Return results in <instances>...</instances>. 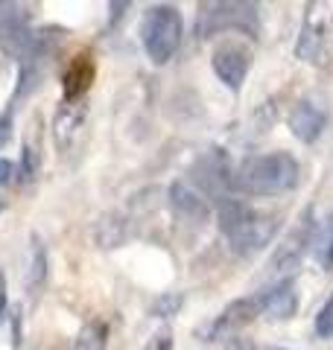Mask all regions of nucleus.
<instances>
[{
	"label": "nucleus",
	"mask_w": 333,
	"mask_h": 350,
	"mask_svg": "<svg viewBox=\"0 0 333 350\" xmlns=\"http://www.w3.org/2000/svg\"><path fill=\"white\" fill-rule=\"evenodd\" d=\"M184 21L179 6L155 3L140 18V44L152 64H166L182 47Z\"/></svg>",
	"instance_id": "3"
},
{
	"label": "nucleus",
	"mask_w": 333,
	"mask_h": 350,
	"mask_svg": "<svg viewBox=\"0 0 333 350\" xmlns=\"http://www.w3.org/2000/svg\"><path fill=\"white\" fill-rule=\"evenodd\" d=\"M12 172H15V167H12V161L0 158V184H9V181H12Z\"/></svg>",
	"instance_id": "23"
},
{
	"label": "nucleus",
	"mask_w": 333,
	"mask_h": 350,
	"mask_svg": "<svg viewBox=\"0 0 333 350\" xmlns=\"http://www.w3.org/2000/svg\"><path fill=\"white\" fill-rule=\"evenodd\" d=\"M0 213H3V199H0Z\"/></svg>",
	"instance_id": "26"
},
{
	"label": "nucleus",
	"mask_w": 333,
	"mask_h": 350,
	"mask_svg": "<svg viewBox=\"0 0 333 350\" xmlns=\"http://www.w3.org/2000/svg\"><path fill=\"white\" fill-rule=\"evenodd\" d=\"M6 310V283H3V275H0V312Z\"/></svg>",
	"instance_id": "24"
},
{
	"label": "nucleus",
	"mask_w": 333,
	"mask_h": 350,
	"mask_svg": "<svg viewBox=\"0 0 333 350\" xmlns=\"http://www.w3.org/2000/svg\"><path fill=\"white\" fill-rule=\"evenodd\" d=\"M38 175V149H32V144H24V161H21V178L32 181Z\"/></svg>",
	"instance_id": "20"
},
{
	"label": "nucleus",
	"mask_w": 333,
	"mask_h": 350,
	"mask_svg": "<svg viewBox=\"0 0 333 350\" xmlns=\"http://www.w3.org/2000/svg\"><path fill=\"white\" fill-rule=\"evenodd\" d=\"M170 204H173V211L179 216L190 219V222H196V225H202V222L210 219L208 196L199 190L193 181H175L170 187Z\"/></svg>",
	"instance_id": "10"
},
{
	"label": "nucleus",
	"mask_w": 333,
	"mask_h": 350,
	"mask_svg": "<svg viewBox=\"0 0 333 350\" xmlns=\"http://www.w3.org/2000/svg\"><path fill=\"white\" fill-rule=\"evenodd\" d=\"M328 9L325 3H310L307 15H304V27L298 36V59L307 64H325L328 62Z\"/></svg>",
	"instance_id": "7"
},
{
	"label": "nucleus",
	"mask_w": 333,
	"mask_h": 350,
	"mask_svg": "<svg viewBox=\"0 0 333 350\" xmlns=\"http://www.w3.org/2000/svg\"><path fill=\"white\" fill-rule=\"evenodd\" d=\"M85 117H88V105L85 100L79 103H59V108H56L53 114V144L59 152H68L76 137H79V131L85 126Z\"/></svg>",
	"instance_id": "9"
},
{
	"label": "nucleus",
	"mask_w": 333,
	"mask_h": 350,
	"mask_svg": "<svg viewBox=\"0 0 333 350\" xmlns=\"http://www.w3.org/2000/svg\"><path fill=\"white\" fill-rule=\"evenodd\" d=\"M47 283V248H44L41 237L32 234L29 237V257H27V271H24V286H27V295H36L44 289Z\"/></svg>",
	"instance_id": "14"
},
{
	"label": "nucleus",
	"mask_w": 333,
	"mask_h": 350,
	"mask_svg": "<svg viewBox=\"0 0 333 350\" xmlns=\"http://www.w3.org/2000/svg\"><path fill=\"white\" fill-rule=\"evenodd\" d=\"M298 178L301 167L290 152H266V155H249L231 170V193L246 196H281L290 193Z\"/></svg>",
	"instance_id": "2"
},
{
	"label": "nucleus",
	"mask_w": 333,
	"mask_h": 350,
	"mask_svg": "<svg viewBox=\"0 0 333 350\" xmlns=\"http://www.w3.org/2000/svg\"><path fill=\"white\" fill-rule=\"evenodd\" d=\"M310 251L321 269H333V213H328L321 222H313V234H310Z\"/></svg>",
	"instance_id": "15"
},
{
	"label": "nucleus",
	"mask_w": 333,
	"mask_h": 350,
	"mask_svg": "<svg viewBox=\"0 0 333 350\" xmlns=\"http://www.w3.org/2000/svg\"><path fill=\"white\" fill-rule=\"evenodd\" d=\"M106 347H108V324L99 319H91L79 330V336L73 338L71 350H106Z\"/></svg>",
	"instance_id": "16"
},
{
	"label": "nucleus",
	"mask_w": 333,
	"mask_h": 350,
	"mask_svg": "<svg viewBox=\"0 0 333 350\" xmlns=\"http://www.w3.org/2000/svg\"><path fill=\"white\" fill-rule=\"evenodd\" d=\"M310 234H313V222H310V213H304L301 225H298V231L286 239V243L275 251L272 257V271H290V269H298V262H301V254L310 248Z\"/></svg>",
	"instance_id": "12"
},
{
	"label": "nucleus",
	"mask_w": 333,
	"mask_h": 350,
	"mask_svg": "<svg viewBox=\"0 0 333 350\" xmlns=\"http://www.w3.org/2000/svg\"><path fill=\"white\" fill-rule=\"evenodd\" d=\"M12 120H15V114L12 111H3L0 114V146L9 140V135H12Z\"/></svg>",
	"instance_id": "22"
},
{
	"label": "nucleus",
	"mask_w": 333,
	"mask_h": 350,
	"mask_svg": "<svg viewBox=\"0 0 333 350\" xmlns=\"http://www.w3.org/2000/svg\"><path fill=\"white\" fill-rule=\"evenodd\" d=\"M266 350H286V347H266Z\"/></svg>",
	"instance_id": "25"
},
{
	"label": "nucleus",
	"mask_w": 333,
	"mask_h": 350,
	"mask_svg": "<svg viewBox=\"0 0 333 350\" xmlns=\"http://www.w3.org/2000/svg\"><path fill=\"white\" fill-rule=\"evenodd\" d=\"M234 350H237V347H234Z\"/></svg>",
	"instance_id": "27"
},
{
	"label": "nucleus",
	"mask_w": 333,
	"mask_h": 350,
	"mask_svg": "<svg viewBox=\"0 0 333 350\" xmlns=\"http://www.w3.org/2000/svg\"><path fill=\"white\" fill-rule=\"evenodd\" d=\"M123 234H126V225L120 222L114 213L99 219V225H97V243H99V248H117L120 243H123Z\"/></svg>",
	"instance_id": "17"
},
{
	"label": "nucleus",
	"mask_w": 333,
	"mask_h": 350,
	"mask_svg": "<svg viewBox=\"0 0 333 350\" xmlns=\"http://www.w3.org/2000/svg\"><path fill=\"white\" fill-rule=\"evenodd\" d=\"M328 100L321 94H307L301 96L293 111H290V131L301 140V144H316L321 137V131L328 126Z\"/></svg>",
	"instance_id": "8"
},
{
	"label": "nucleus",
	"mask_w": 333,
	"mask_h": 350,
	"mask_svg": "<svg viewBox=\"0 0 333 350\" xmlns=\"http://www.w3.org/2000/svg\"><path fill=\"white\" fill-rule=\"evenodd\" d=\"M94 76H97V64L91 56H76L68 70L62 76V100L64 103H79L85 100V94L91 91L94 85Z\"/></svg>",
	"instance_id": "11"
},
{
	"label": "nucleus",
	"mask_w": 333,
	"mask_h": 350,
	"mask_svg": "<svg viewBox=\"0 0 333 350\" xmlns=\"http://www.w3.org/2000/svg\"><path fill=\"white\" fill-rule=\"evenodd\" d=\"M143 350H173V333L164 327V330H158L147 345H143Z\"/></svg>",
	"instance_id": "21"
},
{
	"label": "nucleus",
	"mask_w": 333,
	"mask_h": 350,
	"mask_svg": "<svg viewBox=\"0 0 333 350\" xmlns=\"http://www.w3.org/2000/svg\"><path fill=\"white\" fill-rule=\"evenodd\" d=\"M266 312V292H254V295H246V298H237L231 301L225 310H222L214 321H210L202 336L205 342H217V338H225V336H234L240 333L243 327H249L254 319H260Z\"/></svg>",
	"instance_id": "5"
},
{
	"label": "nucleus",
	"mask_w": 333,
	"mask_h": 350,
	"mask_svg": "<svg viewBox=\"0 0 333 350\" xmlns=\"http://www.w3.org/2000/svg\"><path fill=\"white\" fill-rule=\"evenodd\" d=\"M219 32H243V36L254 38L260 32L258 3H237V0L202 3L196 12V36L210 38Z\"/></svg>",
	"instance_id": "4"
},
{
	"label": "nucleus",
	"mask_w": 333,
	"mask_h": 350,
	"mask_svg": "<svg viewBox=\"0 0 333 350\" xmlns=\"http://www.w3.org/2000/svg\"><path fill=\"white\" fill-rule=\"evenodd\" d=\"M263 292H266V312H263L266 319H272V321L293 319L298 310V295H295V283L290 278L278 280L275 286L263 289Z\"/></svg>",
	"instance_id": "13"
},
{
	"label": "nucleus",
	"mask_w": 333,
	"mask_h": 350,
	"mask_svg": "<svg viewBox=\"0 0 333 350\" xmlns=\"http://www.w3.org/2000/svg\"><path fill=\"white\" fill-rule=\"evenodd\" d=\"M182 304H184L182 295H161V298L152 304V315H158V319H166V315H175V312L182 310Z\"/></svg>",
	"instance_id": "19"
},
{
	"label": "nucleus",
	"mask_w": 333,
	"mask_h": 350,
	"mask_svg": "<svg viewBox=\"0 0 333 350\" xmlns=\"http://www.w3.org/2000/svg\"><path fill=\"white\" fill-rule=\"evenodd\" d=\"M210 68H214L217 79L225 85L228 91L237 94L251 70V50L246 47V41H240V38H222L214 47Z\"/></svg>",
	"instance_id": "6"
},
{
	"label": "nucleus",
	"mask_w": 333,
	"mask_h": 350,
	"mask_svg": "<svg viewBox=\"0 0 333 350\" xmlns=\"http://www.w3.org/2000/svg\"><path fill=\"white\" fill-rule=\"evenodd\" d=\"M313 330H316L319 338H330V336H333V292L328 295V301L321 304V310L316 312Z\"/></svg>",
	"instance_id": "18"
},
{
	"label": "nucleus",
	"mask_w": 333,
	"mask_h": 350,
	"mask_svg": "<svg viewBox=\"0 0 333 350\" xmlns=\"http://www.w3.org/2000/svg\"><path fill=\"white\" fill-rule=\"evenodd\" d=\"M219 231L222 237L228 239V245L234 254L240 257H251L263 251L266 245L275 239L278 228H281V216L278 213H266V211H258L246 202L234 199H219Z\"/></svg>",
	"instance_id": "1"
}]
</instances>
